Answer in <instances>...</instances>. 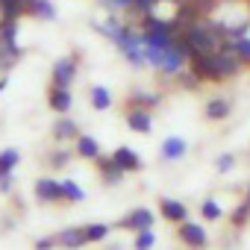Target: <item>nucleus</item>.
<instances>
[{"mask_svg":"<svg viewBox=\"0 0 250 250\" xmlns=\"http://www.w3.org/2000/svg\"><path fill=\"white\" fill-rule=\"evenodd\" d=\"M186 42L191 47V56H194V53H212V50H218L221 36L215 33L212 24H188L186 27Z\"/></svg>","mask_w":250,"mask_h":250,"instance_id":"obj_1","label":"nucleus"},{"mask_svg":"<svg viewBox=\"0 0 250 250\" xmlns=\"http://www.w3.org/2000/svg\"><path fill=\"white\" fill-rule=\"evenodd\" d=\"M74 71H77V62H74L71 56L59 59V62L53 65V83H56V85H62V88H68V85H71V80H74Z\"/></svg>","mask_w":250,"mask_h":250,"instance_id":"obj_2","label":"nucleus"},{"mask_svg":"<svg viewBox=\"0 0 250 250\" xmlns=\"http://www.w3.org/2000/svg\"><path fill=\"white\" fill-rule=\"evenodd\" d=\"M180 235H183V241L191 244V247H206V229H203L200 224H183Z\"/></svg>","mask_w":250,"mask_h":250,"instance_id":"obj_3","label":"nucleus"},{"mask_svg":"<svg viewBox=\"0 0 250 250\" xmlns=\"http://www.w3.org/2000/svg\"><path fill=\"white\" fill-rule=\"evenodd\" d=\"M150 224H153V215L147 209H136L133 215L121 221V227H127V229H150Z\"/></svg>","mask_w":250,"mask_h":250,"instance_id":"obj_4","label":"nucleus"},{"mask_svg":"<svg viewBox=\"0 0 250 250\" xmlns=\"http://www.w3.org/2000/svg\"><path fill=\"white\" fill-rule=\"evenodd\" d=\"M36 194L42 200H59V197H65L62 183H56V180H39L36 183Z\"/></svg>","mask_w":250,"mask_h":250,"instance_id":"obj_5","label":"nucleus"},{"mask_svg":"<svg viewBox=\"0 0 250 250\" xmlns=\"http://www.w3.org/2000/svg\"><path fill=\"white\" fill-rule=\"evenodd\" d=\"M85 241H88L85 227H71V229H62V235H59V244L62 247H83Z\"/></svg>","mask_w":250,"mask_h":250,"instance_id":"obj_6","label":"nucleus"},{"mask_svg":"<svg viewBox=\"0 0 250 250\" xmlns=\"http://www.w3.org/2000/svg\"><path fill=\"white\" fill-rule=\"evenodd\" d=\"M112 159H115V162H118V165H121L124 171H136V168L142 165V159H139V156H136V153H133L130 147H118Z\"/></svg>","mask_w":250,"mask_h":250,"instance_id":"obj_7","label":"nucleus"},{"mask_svg":"<svg viewBox=\"0 0 250 250\" xmlns=\"http://www.w3.org/2000/svg\"><path fill=\"white\" fill-rule=\"evenodd\" d=\"M162 156H165V159H183V156H186V142H183L180 136L165 139V145H162Z\"/></svg>","mask_w":250,"mask_h":250,"instance_id":"obj_8","label":"nucleus"},{"mask_svg":"<svg viewBox=\"0 0 250 250\" xmlns=\"http://www.w3.org/2000/svg\"><path fill=\"white\" fill-rule=\"evenodd\" d=\"M127 124H130V130H136V133H150V115H147V112H142V109L130 112Z\"/></svg>","mask_w":250,"mask_h":250,"instance_id":"obj_9","label":"nucleus"},{"mask_svg":"<svg viewBox=\"0 0 250 250\" xmlns=\"http://www.w3.org/2000/svg\"><path fill=\"white\" fill-rule=\"evenodd\" d=\"M50 106H53L56 112H68V109H71V94H68V88L56 85V88L50 91Z\"/></svg>","mask_w":250,"mask_h":250,"instance_id":"obj_10","label":"nucleus"},{"mask_svg":"<svg viewBox=\"0 0 250 250\" xmlns=\"http://www.w3.org/2000/svg\"><path fill=\"white\" fill-rule=\"evenodd\" d=\"M162 215L168 218V221H186V206L180 203V200H162Z\"/></svg>","mask_w":250,"mask_h":250,"instance_id":"obj_11","label":"nucleus"},{"mask_svg":"<svg viewBox=\"0 0 250 250\" xmlns=\"http://www.w3.org/2000/svg\"><path fill=\"white\" fill-rule=\"evenodd\" d=\"M18 159H21V153H18L15 147H9V150L0 153V177H9V174H12V168L18 165Z\"/></svg>","mask_w":250,"mask_h":250,"instance_id":"obj_12","label":"nucleus"},{"mask_svg":"<svg viewBox=\"0 0 250 250\" xmlns=\"http://www.w3.org/2000/svg\"><path fill=\"white\" fill-rule=\"evenodd\" d=\"M77 153L80 156H88V159H97L100 156V147H97V142L91 136H80L77 139Z\"/></svg>","mask_w":250,"mask_h":250,"instance_id":"obj_13","label":"nucleus"},{"mask_svg":"<svg viewBox=\"0 0 250 250\" xmlns=\"http://www.w3.org/2000/svg\"><path fill=\"white\" fill-rule=\"evenodd\" d=\"M100 168H103V180L106 183H118L124 177V168L115 162V159H100Z\"/></svg>","mask_w":250,"mask_h":250,"instance_id":"obj_14","label":"nucleus"},{"mask_svg":"<svg viewBox=\"0 0 250 250\" xmlns=\"http://www.w3.org/2000/svg\"><path fill=\"white\" fill-rule=\"evenodd\" d=\"M206 115H209V118H227V115H229V100H224V97L209 100V103H206Z\"/></svg>","mask_w":250,"mask_h":250,"instance_id":"obj_15","label":"nucleus"},{"mask_svg":"<svg viewBox=\"0 0 250 250\" xmlns=\"http://www.w3.org/2000/svg\"><path fill=\"white\" fill-rule=\"evenodd\" d=\"M91 103H94V109H109L112 94H109L103 85H94V88H91Z\"/></svg>","mask_w":250,"mask_h":250,"instance_id":"obj_16","label":"nucleus"},{"mask_svg":"<svg viewBox=\"0 0 250 250\" xmlns=\"http://www.w3.org/2000/svg\"><path fill=\"white\" fill-rule=\"evenodd\" d=\"M53 133H56L59 139H74V136H77V124H74V121H68V118H62L56 127H53Z\"/></svg>","mask_w":250,"mask_h":250,"instance_id":"obj_17","label":"nucleus"},{"mask_svg":"<svg viewBox=\"0 0 250 250\" xmlns=\"http://www.w3.org/2000/svg\"><path fill=\"white\" fill-rule=\"evenodd\" d=\"M145 27H147V30H159V33H174V30H177V21H159V18L147 15Z\"/></svg>","mask_w":250,"mask_h":250,"instance_id":"obj_18","label":"nucleus"},{"mask_svg":"<svg viewBox=\"0 0 250 250\" xmlns=\"http://www.w3.org/2000/svg\"><path fill=\"white\" fill-rule=\"evenodd\" d=\"M33 12H36L39 18H44V21H53V18H56L50 0H33Z\"/></svg>","mask_w":250,"mask_h":250,"instance_id":"obj_19","label":"nucleus"},{"mask_svg":"<svg viewBox=\"0 0 250 250\" xmlns=\"http://www.w3.org/2000/svg\"><path fill=\"white\" fill-rule=\"evenodd\" d=\"M0 9L6 18H18L24 12V0H0Z\"/></svg>","mask_w":250,"mask_h":250,"instance_id":"obj_20","label":"nucleus"},{"mask_svg":"<svg viewBox=\"0 0 250 250\" xmlns=\"http://www.w3.org/2000/svg\"><path fill=\"white\" fill-rule=\"evenodd\" d=\"M62 191H65V197H68V200H74V203H80V200L85 197V194H83V188H80L74 180H62Z\"/></svg>","mask_w":250,"mask_h":250,"instance_id":"obj_21","label":"nucleus"},{"mask_svg":"<svg viewBox=\"0 0 250 250\" xmlns=\"http://www.w3.org/2000/svg\"><path fill=\"white\" fill-rule=\"evenodd\" d=\"M106 232H109V227H106V224H91V227H85L88 241H100V238H106Z\"/></svg>","mask_w":250,"mask_h":250,"instance_id":"obj_22","label":"nucleus"},{"mask_svg":"<svg viewBox=\"0 0 250 250\" xmlns=\"http://www.w3.org/2000/svg\"><path fill=\"white\" fill-rule=\"evenodd\" d=\"M153 232L150 229H139V238H136V250H150L153 247Z\"/></svg>","mask_w":250,"mask_h":250,"instance_id":"obj_23","label":"nucleus"},{"mask_svg":"<svg viewBox=\"0 0 250 250\" xmlns=\"http://www.w3.org/2000/svg\"><path fill=\"white\" fill-rule=\"evenodd\" d=\"M200 209H203V218H209V221H218V218H221V206H218L215 200H203Z\"/></svg>","mask_w":250,"mask_h":250,"instance_id":"obj_24","label":"nucleus"},{"mask_svg":"<svg viewBox=\"0 0 250 250\" xmlns=\"http://www.w3.org/2000/svg\"><path fill=\"white\" fill-rule=\"evenodd\" d=\"M229 47H232V50H235L241 59H250V39H235Z\"/></svg>","mask_w":250,"mask_h":250,"instance_id":"obj_25","label":"nucleus"},{"mask_svg":"<svg viewBox=\"0 0 250 250\" xmlns=\"http://www.w3.org/2000/svg\"><path fill=\"white\" fill-rule=\"evenodd\" d=\"M247 215H250V203L244 200V203H241V206L235 209V215H232V221H235V224H244V221H247Z\"/></svg>","mask_w":250,"mask_h":250,"instance_id":"obj_26","label":"nucleus"},{"mask_svg":"<svg viewBox=\"0 0 250 250\" xmlns=\"http://www.w3.org/2000/svg\"><path fill=\"white\" fill-rule=\"evenodd\" d=\"M229 168H232V156H229V153L218 156V171H229Z\"/></svg>","mask_w":250,"mask_h":250,"instance_id":"obj_27","label":"nucleus"},{"mask_svg":"<svg viewBox=\"0 0 250 250\" xmlns=\"http://www.w3.org/2000/svg\"><path fill=\"white\" fill-rule=\"evenodd\" d=\"M56 241H59V238H42V241H36V250H50Z\"/></svg>","mask_w":250,"mask_h":250,"instance_id":"obj_28","label":"nucleus"},{"mask_svg":"<svg viewBox=\"0 0 250 250\" xmlns=\"http://www.w3.org/2000/svg\"><path fill=\"white\" fill-rule=\"evenodd\" d=\"M136 100H142V103H147V106H156V103H159V97H153V94H136Z\"/></svg>","mask_w":250,"mask_h":250,"instance_id":"obj_29","label":"nucleus"},{"mask_svg":"<svg viewBox=\"0 0 250 250\" xmlns=\"http://www.w3.org/2000/svg\"><path fill=\"white\" fill-rule=\"evenodd\" d=\"M130 3H133V0H106V6H112V9H124Z\"/></svg>","mask_w":250,"mask_h":250,"instance_id":"obj_30","label":"nucleus"},{"mask_svg":"<svg viewBox=\"0 0 250 250\" xmlns=\"http://www.w3.org/2000/svg\"><path fill=\"white\" fill-rule=\"evenodd\" d=\"M12 188V180L9 177H0V191H9Z\"/></svg>","mask_w":250,"mask_h":250,"instance_id":"obj_31","label":"nucleus"},{"mask_svg":"<svg viewBox=\"0 0 250 250\" xmlns=\"http://www.w3.org/2000/svg\"><path fill=\"white\" fill-rule=\"evenodd\" d=\"M3 85H6V80H0V91H3Z\"/></svg>","mask_w":250,"mask_h":250,"instance_id":"obj_32","label":"nucleus"},{"mask_svg":"<svg viewBox=\"0 0 250 250\" xmlns=\"http://www.w3.org/2000/svg\"><path fill=\"white\" fill-rule=\"evenodd\" d=\"M247 203H250V191H247Z\"/></svg>","mask_w":250,"mask_h":250,"instance_id":"obj_33","label":"nucleus"}]
</instances>
